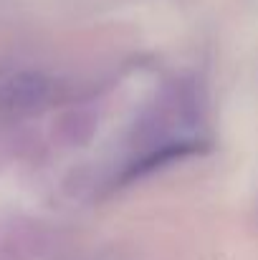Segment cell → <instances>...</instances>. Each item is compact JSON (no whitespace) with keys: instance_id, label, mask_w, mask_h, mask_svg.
<instances>
[{"instance_id":"obj_1","label":"cell","mask_w":258,"mask_h":260,"mask_svg":"<svg viewBox=\"0 0 258 260\" xmlns=\"http://www.w3.org/2000/svg\"><path fill=\"white\" fill-rule=\"evenodd\" d=\"M53 99V84L43 74L20 71L0 86V109L10 116H33Z\"/></svg>"},{"instance_id":"obj_2","label":"cell","mask_w":258,"mask_h":260,"mask_svg":"<svg viewBox=\"0 0 258 260\" xmlns=\"http://www.w3.org/2000/svg\"><path fill=\"white\" fill-rule=\"evenodd\" d=\"M205 149V142L200 137L195 139H175V142H162V144H152V147H145L139 149V154L124 167V172L119 174V182H134V179H142V177H150V174L160 172L170 165H177L187 157H195Z\"/></svg>"}]
</instances>
